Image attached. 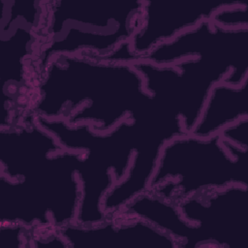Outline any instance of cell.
I'll return each mask as SVG.
<instances>
[{"instance_id":"1","label":"cell","mask_w":248,"mask_h":248,"mask_svg":"<svg viewBox=\"0 0 248 248\" xmlns=\"http://www.w3.org/2000/svg\"><path fill=\"white\" fill-rule=\"evenodd\" d=\"M29 112L89 124L108 132L151 101L143 78L132 63H115L89 54L54 56L39 75Z\"/></svg>"},{"instance_id":"15","label":"cell","mask_w":248,"mask_h":248,"mask_svg":"<svg viewBox=\"0 0 248 248\" xmlns=\"http://www.w3.org/2000/svg\"><path fill=\"white\" fill-rule=\"evenodd\" d=\"M32 233L33 231L23 225L1 223V240L3 247H30Z\"/></svg>"},{"instance_id":"10","label":"cell","mask_w":248,"mask_h":248,"mask_svg":"<svg viewBox=\"0 0 248 248\" xmlns=\"http://www.w3.org/2000/svg\"><path fill=\"white\" fill-rule=\"evenodd\" d=\"M140 218L170 235L178 248L206 247L200 230L180 214L177 205L149 192L142 193L116 213Z\"/></svg>"},{"instance_id":"2","label":"cell","mask_w":248,"mask_h":248,"mask_svg":"<svg viewBox=\"0 0 248 248\" xmlns=\"http://www.w3.org/2000/svg\"><path fill=\"white\" fill-rule=\"evenodd\" d=\"M231 185L248 187V149L220 133L208 138L186 133L164 144L147 192L176 204Z\"/></svg>"},{"instance_id":"12","label":"cell","mask_w":248,"mask_h":248,"mask_svg":"<svg viewBox=\"0 0 248 248\" xmlns=\"http://www.w3.org/2000/svg\"><path fill=\"white\" fill-rule=\"evenodd\" d=\"M4 56L3 88L7 84L20 86L24 81V63L28 58H36L42 36L19 22L11 31L0 36Z\"/></svg>"},{"instance_id":"9","label":"cell","mask_w":248,"mask_h":248,"mask_svg":"<svg viewBox=\"0 0 248 248\" xmlns=\"http://www.w3.org/2000/svg\"><path fill=\"white\" fill-rule=\"evenodd\" d=\"M57 231L69 248H178L170 235L150 223L121 214L97 225L72 223Z\"/></svg>"},{"instance_id":"13","label":"cell","mask_w":248,"mask_h":248,"mask_svg":"<svg viewBox=\"0 0 248 248\" xmlns=\"http://www.w3.org/2000/svg\"><path fill=\"white\" fill-rule=\"evenodd\" d=\"M47 1H1V32L8 34L17 23L21 22L41 35L45 25Z\"/></svg>"},{"instance_id":"4","label":"cell","mask_w":248,"mask_h":248,"mask_svg":"<svg viewBox=\"0 0 248 248\" xmlns=\"http://www.w3.org/2000/svg\"><path fill=\"white\" fill-rule=\"evenodd\" d=\"M83 152L61 149L28 170L19 179L0 174L2 224L33 231L76 223L81 191L78 175Z\"/></svg>"},{"instance_id":"11","label":"cell","mask_w":248,"mask_h":248,"mask_svg":"<svg viewBox=\"0 0 248 248\" xmlns=\"http://www.w3.org/2000/svg\"><path fill=\"white\" fill-rule=\"evenodd\" d=\"M248 79L239 85L219 82L210 90L201 115L190 134L208 138L248 117Z\"/></svg>"},{"instance_id":"16","label":"cell","mask_w":248,"mask_h":248,"mask_svg":"<svg viewBox=\"0 0 248 248\" xmlns=\"http://www.w3.org/2000/svg\"><path fill=\"white\" fill-rule=\"evenodd\" d=\"M221 137L227 141L243 149H248V117L224 128Z\"/></svg>"},{"instance_id":"7","label":"cell","mask_w":248,"mask_h":248,"mask_svg":"<svg viewBox=\"0 0 248 248\" xmlns=\"http://www.w3.org/2000/svg\"><path fill=\"white\" fill-rule=\"evenodd\" d=\"M248 187L231 185L176 203L180 214L202 233L207 247H237L247 232Z\"/></svg>"},{"instance_id":"3","label":"cell","mask_w":248,"mask_h":248,"mask_svg":"<svg viewBox=\"0 0 248 248\" xmlns=\"http://www.w3.org/2000/svg\"><path fill=\"white\" fill-rule=\"evenodd\" d=\"M143 0L129 2L47 1L43 41L35 64L39 73L57 55L105 57L129 42L140 22Z\"/></svg>"},{"instance_id":"5","label":"cell","mask_w":248,"mask_h":248,"mask_svg":"<svg viewBox=\"0 0 248 248\" xmlns=\"http://www.w3.org/2000/svg\"><path fill=\"white\" fill-rule=\"evenodd\" d=\"M132 64L149 95L179 116L185 133L196 125L212 87L229 80L235 71L230 62L203 56L165 66L142 60Z\"/></svg>"},{"instance_id":"8","label":"cell","mask_w":248,"mask_h":248,"mask_svg":"<svg viewBox=\"0 0 248 248\" xmlns=\"http://www.w3.org/2000/svg\"><path fill=\"white\" fill-rule=\"evenodd\" d=\"M243 0H225L210 3L157 2L143 0L140 22L129 40L130 52L135 62L157 46L195 27L223 7L245 4Z\"/></svg>"},{"instance_id":"14","label":"cell","mask_w":248,"mask_h":248,"mask_svg":"<svg viewBox=\"0 0 248 248\" xmlns=\"http://www.w3.org/2000/svg\"><path fill=\"white\" fill-rule=\"evenodd\" d=\"M210 20L224 29L248 28L247 3L223 7L212 15Z\"/></svg>"},{"instance_id":"6","label":"cell","mask_w":248,"mask_h":248,"mask_svg":"<svg viewBox=\"0 0 248 248\" xmlns=\"http://www.w3.org/2000/svg\"><path fill=\"white\" fill-rule=\"evenodd\" d=\"M198 56L230 62L235 69L230 84L243 83L248 79V28L224 29L210 19H204L172 40L157 46L139 60L165 66Z\"/></svg>"}]
</instances>
